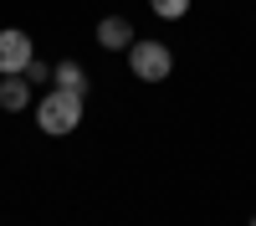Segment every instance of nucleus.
Wrapping results in <instances>:
<instances>
[{
    "label": "nucleus",
    "instance_id": "f257e3e1",
    "mask_svg": "<svg viewBox=\"0 0 256 226\" xmlns=\"http://www.w3.org/2000/svg\"><path fill=\"white\" fill-rule=\"evenodd\" d=\"M82 98L88 93H67V88H46L31 108H36V129L46 139H67L77 123H82Z\"/></svg>",
    "mask_w": 256,
    "mask_h": 226
},
{
    "label": "nucleus",
    "instance_id": "f03ea898",
    "mask_svg": "<svg viewBox=\"0 0 256 226\" xmlns=\"http://www.w3.org/2000/svg\"><path fill=\"white\" fill-rule=\"evenodd\" d=\"M128 72L138 82H164L174 72V52H169L164 41H138L134 36V47H128Z\"/></svg>",
    "mask_w": 256,
    "mask_h": 226
},
{
    "label": "nucleus",
    "instance_id": "7ed1b4c3",
    "mask_svg": "<svg viewBox=\"0 0 256 226\" xmlns=\"http://www.w3.org/2000/svg\"><path fill=\"white\" fill-rule=\"evenodd\" d=\"M31 57H36V47H31V36L20 31V26H6V31H0V77L20 72Z\"/></svg>",
    "mask_w": 256,
    "mask_h": 226
},
{
    "label": "nucleus",
    "instance_id": "20e7f679",
    "mask_svg": "<svg viewBox=\"0 0 256 226\" xmlns=\"http://www.w3.org/2000/svg\"><path fill=\"white\" fill-rule=\"evenodd\" d=\"M98 41L108 52H128V47H134V26H128L123 16H102L98 21Z\"/></svg>",
    "mask_w": 256,
    "mask_h": 226
},
{
    "label": "nucleus",
    "instance_id": "39448f33",
    "mask_svg": "<svg viewBox=\"0 0 256 226\" xmlns=\"http://www.w3.org/2000/svg\"><path fill=\"white\" fill-rule=\"evenodd\" d=\"M0 108L6 113H20V108H31V82L10 72V77H0Z\"/></svg>",
    "mask_w": 256,
    "mask_h": 226
},
{
    "label": "nucleus",
    "instance_id": "423d86ee",
    "mask_svg": "<svg viewBox=\"0 0 256 226\" xmlns=\"http://www.w3.org/2000/svg\"><path fill=\"white\" fill-rule=\"evenodd\" d=\"M52 88H67V93H88V72L77 62H56L52 67Z\"/></svg>",
    "mask_w": 256,
    "mask_h": 226
},
{
    "label": "nucleus",
    "instance_id": "0eeeda50",
    "mask_svg": "<svg viewBox=\"0 0 256 226\" xmlns=\"http://www.w3.org/2000/svg\"><path fill=\"white\" fill-rule=\"evenodd\" d=\"M148 11L159 21H180V16H190V0H148Z\"/></svg>",
    "mask_w": 256,
    "mask_h": 226
},
{
    "label": "nucleus",
    "instance_id": "6e6552de",
    "mask_svg": "<svg viewBox=\"0 0 256 226\" xmlns=\"http://www.w3.org/2000/svg\"><path fill=\"white\" fill-rule=\"evenodd\" d=\"M20 77H26L31 88H41V82H52V67H46V62H41V57H31L26 67H20Z\"/></svg>",
    "mask_w": 256,
    "mask_h": 226
},
{
    "label": "nucleus",
    "instance_id": "1a4fd4ad",
    "mask_svg": "<svg viewBox=\"0 0 256 226\" xmlns=\"http://www.w3.org/2000/svg\"><path fill=\"white\" fill-rule=\"evenodd\" d=\"M251 226H256V221H251Z\"/></svg>",
    "mask_w": 256,
    "mask_h": 226
}]
</instances>
